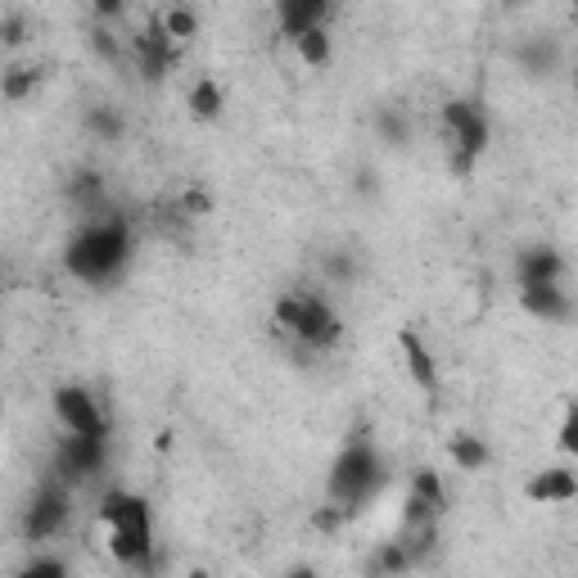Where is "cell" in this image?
Returning a JSON list of instances; mask_svg holds the SVG:
<instances>
[{"instance_id":"7","label":"cell","mask_w":578,"mask_h":578,"mask_svg":"<svg viewBox=\"0 0 578 578\" xmlns=\"http://www.w3.org/2000/svg\"><path fill=\"white\" fill-rule=\"evenodd\" d=\"M54 416L64 425V434H73V439H109V416L82 384L54 389Z\"/></svg>"},{"instance_id":"23","label":"cell","mask_w":578,"mask_h":578,"mask_svg":"<svg viewBox=\"0 0 578 578\" xmlns=\"http://www.w3.org/2000/svg\"><path fill=\"white\" fill-rule=\"evenodd\" d=\"M86 123H90V132H100V136H109V140L123 136V118H118L113 109H90Z\"/></svg>"},{"instance_id":"13","label":"cell","mask_w":578,"mask_h":578,"mask_svg":"<svg viewBox=\"0 0 578 578\" xmlns=\"http://www.w3.org/2000/svg\"><path fill=\"white\" fill-rule=\"evenodd\" d=\"M529 502H542V506H565L578 497V479L569 466H552V470H542L529 479Z\"/></svg>"},{"instance_id":"1","label":"cell","mask_w":578,"mask_h":578,"mask_svg":"<svg viewBox=\"0 0 578 578\" xmlns=\"http://www.w3.org/2000/svg\"><path fill=\"white\" fill-rule=\"evenodd\" d=\"M132 262V226L109 212V218H90L77 226V235L69 239L64 267L82 285H109L123 276V267Z\"/></svg>"},{"instance_id":"27","label":"cell","mask_w":578,"mask_h":578,"mask_svg":"<svg viewBox=\"0 0 578 578\" xmlns=\"http://www.w3.org/2000/svg\"><path fill=\"white\" fill-rule=\"evenodd\" d=\"M186 578H212V574H208V569H190Z\"/></svg>"},{"instance_id":"9","label":"cell","mask_w":578,"mask_h":578,"mask_svg":"<svg viewBox=\"0 0 578 578\" xmlns=\"http://www.w3.org/2000/svg\"><path fill=\"white\" fill-rule=\"evenodd\" d=\"M447 511V489L439 470H416L407 483V502H403V529L411 525H439Z\"/></svg>"},{"instance_id":"2","label":"cell","mask_w":578,"mask_h":578,"mask_svg":"<svg viewBox=\"0 0 578 578\" xmlns=\"http://www.w3.org/2000/svg\"><path fill=\"white\" fill-rule=\"evenodd\" d=\"M100 525L109 533V556L123 569L155 565V506H149L140 493L113 489L100 502Z\"/></svg>"},{"instance_id":"4","label":"cell","mask_w":578,"mask_h":578,"mask_svg":"<svg viewBox=\"0 0 578 578\" xmlns=\"http://www.w3.org/2000/svg\"><path fill=\"white\" fill-rule=\"evenodd\" d=\"M276 330L290 334V344L308 348V353H330L344 340L340 312H334L321 294H308V290H290L276 298Z\"/></svg>"},{"instance_id":"16","label":"cell","mask_w":578,"mask_h":578,"mask_svg":"<svg viewBox=\"0 0 578 578\" xmlns=\"http://www.w3.org/2000/svg\"><path fill=\"white\" fill-rule=\"evenodd\" d=\"M447 456H452L456 470H483V466H489V447H483L475 434H456L447 443Z\"/></svg>"},{"instance_id":"19","label":"cell","mask_w":578,"mask_h":578,"mask_svg":"<svg viewBox=\"0 0 578 578\" xmlns=\"http://www.w3.org/2000/svg\"><path fill=\"white\" fill-rule=\"evenodd\" d=\"M407 569H411V556L398 546V538L384 542L380 552L371 556V578H398V574H407Z\"/></svg>"},{"instance_id":"8","label":"cell","mask_w":578,"mask_h":578,"mask_svg":"<svg viewBox=\"0 0 578 578\" xmlns=\"http://www.w3.org/2000/svg\"><path fill=\"white\" fill-rule=\"evenodd\" d=\"M109 462V439H73L64 434L54 452V475L64 483H82L90 475H100Z\"/></svg>"},{"instance_id":"12","label":"cell","mask_w":578,"mask_h":578,"mask_svg":"<svg viewBox=\"0 0 578 578\" xmlns=\"http://www.w3.org/2000/svg\"><path fill=\"white\" fill-rule=\"evenodd\" d=\"M515 276H520V290L529 285H565V258L556 249H529L515 262Z\"/></svg>"},{"instance_id":"22","label":"cell","mask_w":578,"mask_h":578,"mask_svg":"<svg viewBox=\"0 0 578 578\" xmlns=\"http://www.w3.org/2000/svg\"><path fill=\"white\" fill-rule=\"evenodd\" d=\"M14 578H69V565L59 556H37V561H27Z\"/></svg>"},{"instance_id":"25","label":"cell","mask_w":578,"mask_h":578,"mask_svg":"<svg viewBox=\"0 0 578 578\" xmlns=\"http://www.w3.org/2000/svg\"><path fill=\"white\" fill-rule=\"evenodd\" d=\"M0 33H5V41H23V19H5Z\"/></svg>"},{"instance_id":"6","label":"cell","mask_w":578,"mask_h":578,"mask_svg":"<svg viewBox=\"0 0 578 578\" xmlns=\"http://www.w3.org/2000/svg\"><path fill=\"white\" fill-rule=\"evenodd\" d=\"M69 511H73V493H69V483L64 479H46L41 489H37V497L27 502V511H23V538L27 542H46V538H54L59 529L69 525Z\"/></svg>"},{"instance_id":"5","label":"cell","mask_w":578,"mask_h":578,"mask_svg":"<svg viewBox=\"0 0 578 578\" xmlns=\"http://www.w3.org/2000/svg\"><path fill=\"white\" fill-rule=\"evenodd\" d=\"M443 132L452 140V172H470L475 159L489 149V118L470 100H447L443 104Z\"/></svg>"},{"instance_id":"21","label":"cell","mask_w":578,"mask_h":578,"mask_svg":"<svg viewBox=\"0 0 578 578\" xmlns=\"http://www.w3.org/2000/svg\"><path fill=\"white\" fill-rule=\"evenodd\" d=\"M33 86H37V73L33 69H10L5 77H0V96H5V100H23Z\"/></svg>"},{"instance_id":"24","label":"cell","mask_w":578,"mask_h":578,"mask_svg":"<svg viewBox=\"0 0 578 578\" xmlns=\"http://www.w3.org/2000/svg\"><path fill=\"white\" fill-rule=\"evenodd\" d=\"M574 434H578V411L574 403H565V420H561V447L574 452Z\"/></svg>"},{"instance_id":"11","label":"cell","mask_w":578,"mask_h":578,"mask_svg":"<svg viewBox=\"0 0 578 578\" xmlns=\"http://www.w3.org/2000/svg\"><path fill=\"white\" fill-rule=\"evenodd\" d=\"M520 303H525V312L538 317V321H569L574 317V298L565 285H529L520 290Z\"/></svg>"},{"instance_id":"26","label":"cell","mask_w":578,"mask_h":578,"mask_svg":"<svg viewBox=\"0 0 578 578\" xmlns=\"http://www.w3.org/2000/svg\"><path fill=\"white\" fill-rule=\"evenodd\" d=\"M281 578H317V569H308V565H298V569H290V574H281Z\"/></svg>"},{"instance_id":"10","label":"cell","mask_w":578,"mask_h":578,"mask_svg":"<svg viewBox=\"0 0 578 578\" xmlns=\"http://www.w3.org/2000/svg\"><path fill=\"white\" fill-rule=\"evenodd\" d=\"M132 46H136V64H140V73H145L149 82H159V77L176 64V54H181V46L168 41V33L159 27V19H155V23H145V33H140Z\"/></svg>"},{"instance_id":"18","label":"cell","mask_w":578,"mask_h":578,"mask_svg":"<svg viewBox=\"0 0 578 578\" xmlns=\"http://www.w3.org/2000/svg\"><path fill=\"white\" fill-rule=\"evenodd\" d=\"M294 50H298V59H303L308 69H325V64H330V54H334L325 27H312V33H303V37L294 41Z\"/></svg>"},{"instance_id":"14","label":"cell","mask_w":578,"mask_h":578,"mask_svg":"<svg viewBox=\"0 0 578 578\" xmlns=\"http://www.w3.org/2000/svg\"><path fill=\"white\" fill-rule=\"evenodd\" d=\"M325 23H330V5H325V0H285V5H281V33L290 41H298L303 33L325 27Z\"/></svg>"},{"instance_id":"17","label":"cell","mask_w":578,"mask_h":578,"mask_svg":"<svg viewBox=\"0 0 578 578\" xmlns=\"http://www.w3.org/2000/svg\"><path fill=\"white\" fill-rule=\"evenodd\" d=\"M222 104H226V96H222V86L212 77H199L190 86V109H195V118H204V123H212V118L222 113Z\"/></svg>"},{"instance_id":"15","label":"cell","mask_w":578,"mask_h":578,"mask_svg":"<svg viewBox=\"0 0 578 578\" xmlns=\"http://www.w3.org/2000/svg\"><path fill=\"white\" fill-rule=\"evenodd\" d=\"M398 344H403V353H407V371H411V380H416V389H425V393H439V376H434V353L425 348L411 330H403L398 334Z\"/></svg>"},{"instance_id":"20","label":"cell","mask_w":578,"mask_h":578,"mask_svg":"<svg viewBox=\"0 0 578 578\" xmlns=\"http://www.w3.org/2000/svg\"><path fill=\"white\" fill-rule=\"evenodd\" d=\"M159 27L168 33V41H186V37H195L199 33V14L195 10H186V5H172V10H163L159 14Z\"/></svg>"},{"instance_id":"3","label":"cell","mask_w":578,"mask_h":578,"mask_svg":"<svg viewBox=\"0 0 578 578\" xmlns=\"http://www.w3.org/2000/svg\"><path fill=\"white\" fill-rule=\"evenodd\" d=\"M384 483V462L371 439H353L344 443V452L334 456V466L325 475V502L340 506L344 515H357Z\"/></svg>"}]
</instances>
